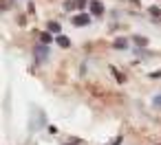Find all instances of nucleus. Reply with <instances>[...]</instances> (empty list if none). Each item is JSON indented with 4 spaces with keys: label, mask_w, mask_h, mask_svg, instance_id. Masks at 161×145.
<instances>
[{
    "label": "nucleus",
    "mask_w": 161,
    "mask_h": 145,
    "mask_svg": "<svg viewBox=\"0 0 161 145\" xmlns=\"http://www.w3.org/2000/svg\"><path fill=\"white\" fill-rule=\"evenodd\" d=\"M88 22H91V16H88V13H80V16L73 18V24H75V27H84V24H88Z\"/></svg>",
    "instance_id": "1"
},
{
    "label": "nucleus",
    "mask_w": 161,
    "mask_h": 145,
    "mask_svg": "<svg viewBox=\"0 0 161 145\" xmlns=\"http://www.w3.org/2000/svg\"><path fill=\"white\" fill-rule=\"evenodd\" d=\"M91 13L93 16H102L104 13V5L99 3V0H93V3H91Z\"/></svg>",
    "instance_id": "2"
},
{
    "label": "nucleus",
    "mask_w": 161,
    "mask_h": 145,
    "mask_svg": "<svg viewBox=\"0 0 161 145\" xmlns=\"http://www.w3.org/2000/svg\"><path fill=\"white\" fill-rule=\"evenodd\" d=\"M55 42H58L62 49H69V46H71V40H69L66 35H58V38H55Z\"/></svg>",
    "instance_id": "3"
},
{
    "label": "nucleus",
    "mask_w": 161,
    "mask_h": 145,
    "mask_svg": "<svg viewBox=\"0 0 161 145\" xmlns=\"http://www.w3.org/2000/svg\"><path fill=\"white\" fill-rule=\"evenodd\" d=\"M126 46H128V42H126L124 38H117V40H115V49H126Z\"/></svg>",
    "instance_id": "4"
},
{
    "label": "nucleus",
    "mask_w": 161,
    "mask_h": 145,
    "mask_svg": "<svg viewBox=\"0 0 161 145\" xmlns=\"http://www.w3.org/2000/svg\"><path fill=\"white\" fill-rule=\"evenodd\" d=\"M36 53H38V60H40V62H42V60H47V49H44V46L36 49Z\"/></svg>",
    "instance_id": "5"
},
{
    "label": "nucleus",
    "mask_w": 161,
    "mask_h": 145,
    "mask_svg": "<svg viewBox=\"0 0 161 145\" xmlns=\"http://www.w3.org/2000/svg\"><path fill=\"white\" fill-rule=\"evenodd\" d=\"M49 33H60V24L58 22H49Z\"/></svg>",
    "instance_id": "6"
},
{
    "label": "nucleus",
    "mask_w": 161,
    "mask_h": 145,
    "mask_svg": "<svg viewBox=\"0 0 161 145\" xmlns=\"http://www.w3.org/2000/svg\"><path fill=\"white\" fill-rule=\"evenodd\" d=\"M135 44H137V46H146V44H148V40H146V38H141V35H137V38H135Z\"/></svg>",
    "instance_id": "7"
},
{
    "label": "nucleus",
    "mask_w": 161,
    "mask_h": 145,
    "mask_svg": "<svg viewBox=\"0 0 161 145\" xmlns=\"http://www.w3.org/2000/svg\"><path fill=\"white\" fill-rule=\"evenodd\" d=\"M150 16H154V18H161V9H159V7H150Z\"/></svg>",
    "instance_id": "8"
},
{
    "label": "nucleus",
    "mask_w": 161,
    "mask_h": 145,
    "mask_svg": "<svg viewBox=\"0 0 161 145\" xmlns=\"http://www.w3.org/2000/svg\"><path fill=\"white\" fill-rule=\"evenodd\" d=\"M40 38H42V42H44V44H49V42L53 40V38H51V33H40Z\"/></svg>",
    "instance_id": "9"
},
{
    "label": "nucleus",
    "mask_w": 161,
    "mask_h": 145,
    "mask_svg": "<svg viewBox=\"0 0 161 145\" xmlns=\"http://www.w3.org/2000/svg\"><path fill=\"white\" fill-rule=\"evenodd\" d=\"M119 143H121V136H117V138H115V141H113L110 145H119Z\"/></svg>",
    "instance_id": "10"
},
{
    "label": "nucleus",
    "mask_w": 161,
    "mask_h": 145,
    "mask_svg": "<svg viewBox=\"0 0 161 145\" xmlns=\"http://www.w3.org/2000/svg\"><path fill=\"white\" fill-rule=\"evenodd\" d=\"M154 103H157V106H161V97H159V99H157V101H154Z\"/></svg>",
    "instance_id": "11"
},
{
    "label": "nucleus",
    "mask_w": 161,
    "mask_h": 145,
    "mask_svg": "<svg viewBox=\"0 0 161 145\" xmlns=\"http://www.w3.org/2000/svg\"><path fill=\"white\" fill-rule=\"evenodd\" d=\"M132 3H137V0H132Z\"/></svg>",
    "instance_id": "12"
}]
</instances>
